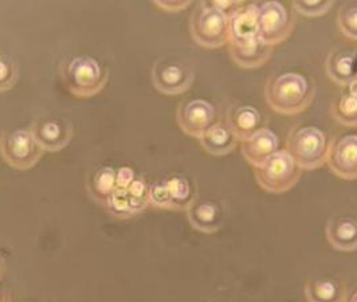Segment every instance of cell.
<instances>
[{
	"label": "cell",
	"instance_id": "15",
	"mask_svg": "<svg viewBox=\"0 0 357 302\" xmlns=\"http://www.w3.org/2000/svg\"><path fill=\"white\" fill-rule=\"evenodd\" d=\"M242 155L252 167H259L278 152V139L270 129L262 128L241 145Z\"/></svg>",
	"mask_w": 357,
	"mask_h": 302
},
{
	"label": "cell",
	"instance_id": "14",
	"mask_svg": "<svg viewBox=\"0 0 357 302\" xmlns=\"http://www.w3.org/2000/svg\"><path fill=\"white\" fill-rule=\"evenodd\" d=\"M326 238L329 243L339 251L357 250V216L340 213L329 219L326 225Z\"/></svg>",
	"mask_w": 357,
	"mask_h": 302
},
{
	"label": "cell",
	"instance_id": "29",
	"mask_svg": "<svg viewBox=\"0 0 357 302\" xmlns=\"http://www.w3.org/2000/svg\"><path fill=\"white\" fill-rule=\"evenodd\" d=\"M211 6L216 8L225 18H234L243 7L245 1H238V0H211Z\"/></svg>",
	"mask_w": 357,
	"mask_h": 302
},
{
	"label": "cell",
	"instance_id": "9",
	"mask_svg": "<svg viewBox=\"0 0 357 302\" xmlns=\"http://www.w3.org/2000/svg\"><path fill=\"white\" fill-rule=\"evenodd\" d=\"M215 109L204 100L183 101L176 110V120L181 130L191 136L200 137L214 124Z\"/></svg>",
	"mask_w": 357,
	"mask_h": 302
},
{
	"label": "cell",
	"instance_id": "4",
	"mask_svg": "<svg viewBox=\"0 0 357 302\" xmlns=\"http://www.w3.org/2000/svg\"><path fill=\"white\" fill-rule=\"evenodd\" d=\"M190 33L199 46L218 49L230 42V20L210 1H200L190 17Z\"/></svg>",
	"mask_w": 357,
	"mask_h": 302
},
{
	"label": "cell",
	"instance_id": "19",
	"mask_svg": "<svg viewBox=\"0 0 357 302\" xmlns=\"http://www.w3.org/2000/svg\"><path fill=\"white\" fill-rule=\"evenodd\" d=\"M307 302H344L347 286L335 277L320 275L306 281L304 287Z\"/></svg>",
	"mask_w": 357,
	"mask_h": 302
},
{
	"label": "cell",
	"instance_id": "28",
	"mask_svg": "<svg viewBox=\"0 0 357 302\" xmlns=\"http://www.w3.org/2000/svg\"><path fill=\"white\" fill-rule=\"evenodd\" d=\"M149 199L151 203L160 209H171V199L169 192L165 184V180L156 181L152 186H149Z\"/></svg>",
	"mask_w": 357,
	"mask_h": 302
},
{
	"label": "cell",
	"instance_id": "17",
	"mask_svg": "<svg viewBox=\"0 0 357 302\" xmlns=\"http://www.w3.org/2000/svg\"><path fill=\"white\" fill-rule=\"evenodd\" d=\"M261 38L258 27V4H245V7L230 19L231 45H246Z\"/></svg>",
	"mask_w": 357,
	"mask_h": 302
},
{
	"label": "cell",
	"instance_id": "7",
	"mask_svg": "<svg viewBox=\"0 0 357 302\" xmlns=\"http://www.w3.org/2000/svg\"><path fill=\"white\" fill-rule=\"evenodd\" d=\"M43 153L45 151L36 142L30 129L3 130L0 135V155L15 169L33 168Z\"/></svg>",
	"mask_w": 357,
	"mask_h": 302
},
{
	"label": "cell",
	"instance_id": "12",
	"mask_svg": "<svg viewBox=\"0 0 357 302\" xmlns=\"http://www.w3.org/2000/svg\"><path fill=\"white\" fill-rule=\"evenodd\" d=\"M325 69L333 82L348 85L357 78V47L340 45L332 49L326 56Z\"/></svg>",
	"mask_w": 357,
	"mask_h": 302
},
{
	"label": "cell",
	"instance_id": "33",
	"mask_svg": "<svg viewBox=\"0 0 357 302\" xmlns=\"http://www.w3.org/2000/svg\"><path fill=\"white\" fill-rule=\"evenodd\" d=\"M344 302H357V289L347 292V296L344 299Z\"/></svg>",
	"mask_w": 357,
	"mask_h": 302
},
{
	"label": "cell",
	"instance_id": "24",
	"mask_svg": "<svg viewBox=\"0 0 357 302\" xmlns=\"http://www.w3.org/2000/svg\"><path fill=\"white\" fill-rule=\"evenodd\" d=\"M337 24L342 36L357 40V3L351 1L341 6L337 14Z\"/></svg>",
	"mask_w": 357,
	"mask_h": 302
},
{
	"label": "cell",
	"instance_id": "35",
	"mask_svg": "<svg viewBox=\"0 0 357 302\" xmlns=\"http://www.w3.org/2000/svg\"><path fill=\"white\" fill-rule=\"evenodd\" d=\"M208 302H232V301H227V300H211V301Z\"/></svg>",
	"mask_w": 357,
	"mask_h": 302
},
{
	"label": "cell",
	"instance_id": "21",
	"mask_svg": "<svg viewBox=\"0 0 357 302\" xmlns=\"http://www.w3.org/2000/svg\"><path fill=\"white\" fill-rule=\"evenodd\" d=\"M332 116L345 126L357 125V78L345 85L332 104Z\"/></svg>",
	"mask_w": 357,
	"mask_h": 302
},
{
	"label": "cell",
	"instance_id": "1",
	"mask_svg": "<svg viewBox=\"0 0 357 302\" xmlns=\"http://www.w3.org/2000/svg\"><path fill=\"white\" fill-rule=\"evenodd\" d=\"M316 88L303 74L284 73L268 78L265 97L268 107L280 114H298L312 105Z\"/></svg>",
	"mask_w": 357,
	"mask_h": 302
},
{
	"label": "cell",
	"instance_id": "31",
	"mask_svg": "<svg viewBox=\"0 0 357 302\" xmlns=\"http://www.w3.org/2000/svg\"><path fill=\"white\" fill-rule=\"evenodd\" d=\"M133 180V172L128 168H121L117 174V188H128Z\"/></svg>",
	"mask_w": 357,
	"mask_h": 302
},
{
	"label": "cell",
	"instance_id": "22",
	"mask_svg": "<svg viewBox=\"0 0 357 302\" xmlns=\"http://www.w3.org/2000/svg\"><path fill=\"white\" fill-rule=\"evenodd\" d=\"M116 187H117V174L110 167H104L98 169L88 183L90 195L102 204H107V200L114 192Z\"/></svg>",
	"mask_w": 357,
	"mask_h": 302
},
{
	"label": "cell",
	"instance_id": "6",
	"mask_svg": "<svg viewBox=\"0 0 357 302\" xmlns=\"http://www.w3.org/2000/svg\"><path fill=\"white\" fill-rule=\"evenodd\" d=\"M195 80L192 63L178 55H165L152 68V82L160 93L175 96L190 89Z\"/></svg>",
	"mask_w": 357,
	"mask_h": 302
},
{
	"label": "cell",
	"instance_id": "26",
	"mask_svg": "<svg viewBox=\"0 0 357 302\" xmlns=\"http://www.w3.org/2000/svg\"><path fill=\"white\" fill-rule=\"evenodd\" d=\"M291 7L304 17H321L333 7V0H296Z\"/></svg>",
	"mask_w": 357,
	"mask_h": 302
},
{
	"label": "cell",
	"instance_id": "30",
	"mask_svg": "<svg viewBox=\"0 0 357 302\" xmlns=\"http://www.w3.org/2000/svg\"><path fill=\"white\" fill-rule=\"evenodd\" d=\"M156 6H159L161 10L168 11V13H178L181 10H185L191 1L185 0V1H169V0H158L155 1Z\"/></svg>",
	"mask_w": 357,
	"mask_h": 302
},
{
	"label": "cell",
	"instance_id": "23",
	"mask_svg": "<svg viewBox=\"0 0 357 302\" xmlns=\"http://www.w3.org/2000/svg\"><path fill=\"white\" fill-rule=\"evenodd\" d=\"M172 210H187L197 199L191 181L183 176H172L165 180Z\"/></svg>",
	"mask_w": 357,
	"mask_h": 302
},
{
	"label": "cell",
	"instance_id": "25",
	"mask_svg": "<svg viewBox=\"0 0 357 302\" xmlns=\"http://www.w3.org/2000/svg\"><path fill=\"white\" fill-rule=\"evenodd\" d=\"M126 190L132 213L143 210L151 203L149 186L143 179H135Z\"/></svg>",
	"mask_w": 357,
	"mask_h": 302
},
{
	"label": "cell",
	"instance_id": "20",
	"mask_svg": "<svg viewBox=\"0 0 357 302\" xmlns=\"http://www.w3.org/2000/svg\"><path fill=\"white\" fill-rule=\"evenodd\" d=\"M200 144L210 155L225 156L231 153L238 145V139L226 123H215L200 137Z\"/></svg>",
	"mask_w": 357,
	"mask_h": 302
},
{
	"label": "cell",
	"instance_id": "27",
	"mask_svg": "<svg viewBox=\"0 0 357 302\" xmlns=\"http://www.w3.org/2000/svg\"><path fill=\"white\" fill-rule=\"evenodd\" d=\"M17 63L4 55H0V91L10 90L18 81Z\"/></svg>",
	"mask_w": 357,
	"mask_h": 302
},
{
	"label": "cell",
	"instance_id": "5",
	"mask_svg": "<svg viewBox=\"0 0 357 302\" xmlns=\"http://www.w3.org/2000/svg\"><path fill=\"white\" fill-rule=\"evenodd\" d=\"M303 171L287 151H278L262 165L257 167L254 174L261 188L270 194H284L300 181Z\"/></svg>",
	"mask_w": 357,
	"mask_h": 302
},
{
	"label": "cell",
	"instance_id": "16",
	"mask_svg": "<svg viewBox=\"0 0 357 302\" xmlns=\"http://www.w3.org/2000/svg\"><path fill=\"white\" fill-rule=\"evenodd\" d=\"M226 124L239 142H245L262 129V116L251 105H235L227 112Z\"/></svg>",
	"mask_w": 357,
	"mask_h": 302
},
{
	"label": "cell",
	"instance_id": "8",
	"mask_svg": "<svg viewBox=\"0 0 357 302\" xmlns=\"http://www.w3.org/2000/svg\"><path fill=\"white\" fill-rule=\"evenodd\" d=\"M259 36L268 46H277L290 36L294 23L280 1H265L258 4Z\"/></svg>",
	"mask_w": 357,
	"mask_h": 302
},
{
	"label": "cell",
	"instance_id": "13",
	"mask_svg": "<svg viewBox=\"0 0 357 302\" xmlns=\"http://www.w3.org/2000/svg\"><path fill=\"white\" fill-rule=\"evenodd\" d=\"M187 216L195 230L211 234L222 227L225 210L216 200L197 196V199L187 209Z\"/></svg>",
	"mask_w": 357,
	"mask_h": 302
},
{
	"label": "cell",
	"instance_id": "32",
	"mask_svg": "<svg viewBox=\"0 0 357 302\" xmlns=\"http://www.w3.org/2000/svg\"><path fill=\"white\" fill-rule=\"evenodd\" d=\"M0 302H11V293L8 289L0 286Z\"/></svg>",
	"mask_w": 357,
	"mask_h": 302
},
{
	"label": "cell",
	"instance_id": "2",
	"mask_svg": "<svg viewBox=\"0 0 357 302\" xmlns=\"http://www.w3.org/2000/svg\"><path fill=\"white\" fill-rule=\"evenodd\" d=\"M326 133L316 126H294L286 137V151L303 169H317L328 160Z\"/></svg>",
	"mask_w": 357,
	"mask_h": 302
},
{
	"label": "cell",
	"instance_id": "34",
	"mask_svg": "<svg viewBox=\"0 0 357 302\" xmlns=\"http://www.w3.org/2000/svg\"><path fill=\"white\" fill-rule=\"evenodd\" d=\"M4 271H6V264H4V259L0 257V280H1L3 274H4Z\"/></svg>",
	"mask_w": 357,
	"mask_h": 302
},
{
	"label": "cell",
	"instance_id": "11",
	"mask_svg": "<svg viewBox=\"0 0 357 302\" xmlns=\"http://www.w3.org/2000/svg\"><path fill=\"white\" fill-rule=\"evenodd\" d=\"M30 132L45 152H58L73 139L72 126L56 119H36Z\"/></svg>",
	"mask_w": 357,
	"mask_h": 302
},
{
	"label": "cell",
	"instance_id": "18",
	"mask_svg": "<svg viewBox=\"0 0 357 302\" xmlns=\"http://www.w3.org/2000/svg\"><path fill=\"white\" fill-rule=\"evenodd\" d=\"M273 52L274 47L266 45L261 38L246 45L229 43V53L232 61L243 69H258L264 66L271 58Z\"/></svg>",
	"mask_w": 357,
	"mask_h": 302
},
{
	"label": "cell",
	"instance_id": "3",
	"mask_svg": "<svg viewBox=\"0 0 357 302\" xmlns=\"http://www.w3.org/2000/svg\"><path fill=\"white\" fill-rule=\"evenodd\" d=\"M62 80L68 90L79 98H89L107 86L109 71L89 55L72 58L62 66Z\"/></svg>",
	"mask_w": 357,
	"mask_h": 302
},
{
	"label": "cell",
	"instance_id": "10",
	"mask_svg": "<svg viewBox=\"0 0 357 302\" xmlns=\"http://www.w3.org/2000/svg\"><path fill=\"white\" fill-rule=\"evenodd\" d=\"M328 167L344 180L357 179V135H345L329 145Z\"/></svg>",
	"mask_w": 357,
	"mask_h": 302
}]
</instances>
